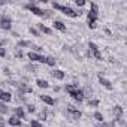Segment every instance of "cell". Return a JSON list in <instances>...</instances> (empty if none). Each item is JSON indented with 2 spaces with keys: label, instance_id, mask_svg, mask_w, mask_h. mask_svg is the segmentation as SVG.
I'll use <instances>...</instances> for the list:
<instances>
[{
  "label": "cell",
  "instance_id": "cell-1",
  "mask_svg": "<svg viewBox=\"0 0 127 127\" xmlns=\"http://www.w3.org/2000/svg\"><path fill=\"white\" fill-rule=\"evenodd\" d=\"M52 8H54V9H57V11H61L66 17H70V18H76V17H79V15H81V12H76V11H73L72 8H69V6H63V5L55 3V2L52 3Z\"/></svg>",
  "mask_w": 127,
  "mask_h": 127
},
{
  "label": "cell",
  "instance_id": "cell-2",
  "mask_svg": "<svg viewBox=\"0 0 127 127\" xmlns=\"http://www.w3.org/2000/svg\"><path fill=\"white\" fill-rule=\"evenodd\" d=\"M26 8H27L30 12H33L34 15H37V17H48V12H49V11H43V9L37 8L36 5H32V3L26 5Z\"/></svg>",
  "mask_w": 127,
  "mask_h": 127
},
{
  "label": "cell",
  "instance_id": "cell-3",
  "mask_svg": "<svg viewBox=\"0 0 127 127\" xmlns=\"http://www.w3.org/2000/svg\"><path fill=\"white\" fill-rule=\"evenodd\" d=\"M69 96H70L73 100L79 102V103H81V102L85 99V96H84V91H82V90H79V88H78V90H73V91H69Z\"/></svg>",
  "mask_w": 127,
  "mask_h": 127
},
{
  "label": "cell",
  "instance_id": "cell-4",
  "mask_svg": "<svg viewBox=\"0 0 127 127\" xmlns=\"http://www.w3.org/2000/svg\"><path fill=\"white\" fill-rule=\"evenodd\" d=\"M0 27H2L3 30H11L12 27V20L6 15H2V18H0Z\"/></svg>",
  "mask_w": 127,
  "mask_h": 127
},
{
  "label": "cell",
  "instance_id": "cell-5",
  "mask_svg": "<svg viewBox=\"0 0 127 127\" xmlns=\"http://www.w3.org/2000/svg\"><path fill=\"white\" fill-rule=\"evenodd\" d=\"M27 57H29L32 61H37V63H43V64H45V57L40 55V54H37V52H34V51H30V52L27 54Z\"/></svg>",
  "mask_w": 127,
  "mask_h": 127
},
{
  "label": "cell",
  "instance_id": "cell-6",
  "mask_svg": "<svg viewBox=\"0 0 127 127\" xmlns=\"http://www.w3.org/2000/svg\"><path fill=\"white\" fill-rule=\"evenodd\" d=\"M88 48H90V51L93 52V55L100 61V60H102V54H100V51H99V46H97L94 42H90V43H88Z\"/></svg>",
  "mask_w": 127,
  "mask_h": 127
},
{
  "label": "cell",
  "instance_id": "cell-7",
  "mask_svg": "<svg viewBox=\"0 0 127 127\" xmlns=\"http://www.w3.org/2000/svg\"><path fill=\"white\" fill-rule=\"evenodd\" d=\"M67 111L72 114V117H73L75 120H79V118L82 117V112H81V111H78V109H75L73 106H69V109H67Z\"/></svg>",
  "mask_w": 127,
  "mask_h": 127
},
{
  "label": "cell",
  "instance_id": "cell-8",
  "mask_svg": "<svg viewBox=\"0 0 127 127\" xmlns=\"http://www.w3.org/2000/svg\"><path fill=\"white\" fill-rule=\"evenodd\" d=\"M99 82H100V84H102L105 88H108V90H112V84H111V82H109L106 78H103L102 75H99Z\"/></svg>",
  "mask_w": 127,
  "mask_h": 127
},
{
  "label": "cell",
  "instance_id": "cell-9",
  "mask_svg": "<svg viewBox=\"0 0 127 127\" xmlns=\"http://www.w3.org/2000/svg\"><path fill=\"white\" fill-rule=\"evenodd\" d=\"M8 123H9L11 126H14V127H20V126H21V120H20L18 117H15V115L11 117V118L8 120Z\"/></svg>",
  "mask_w": 127,
  "mask_h": 127
},
{
  "label": "cell",
  "instance_id": "cell-10",
  "mask_svg": "<svg viewBox=\"0 0 127 127\" xmlns=\"http://www.w3.org/2000/svg\"><path fill=\"white\" fill-rule=\"evenodd\" d=\"M11 100H12V94L8 93V91H3L2 97H0V102H2V103H8V102H11Z\"/></svg>",
  "mask_w": 127,
  "mask_h": 127
},
{
  "label": "cell",
  "instance_id": "cell-11",
  "mask_svg": "<svg viewBox=\"0 0 127 127\" xmlns=\"http://www.w3.org/2000/svg\"><path fill=\"white\" fill-rule=\"evenodd\" d=\"M52 27L55 29V30H58V32H66V26L63 24L61 21H54V24H52Z\"/></svg>",
  "mask_w": 127,
  "mask_h": 127
},
{
  "label": "cell",
  "instance_id": "cell-12",
  "mask_svg": "<svg viewBox=\"0 0 127 127\" xmlns=\"http://www.w3.org/2000/svg\"><path fill=\"white\" fill-rule=\"evenodd\" d=\"M40 100L43 102V103H46V105H49V106H54V99L51 97V96H40Z\"/></svg>",
  "mask_w": 127,
  "mask_h": 127
},
{
  "label": "cell",
  "instance_id": "cell-13",
  "mask_svg": "<svg viewBox=\"0 0 127 127\" xmlns=\"http://www.w3.org/2000/svg\"><path fill=\"white\" fill-rule=\"evenodd\" d=\"M52 76H54L55 79L61 81L63 78H64V72H63V70H60V69H57V70H54V72H52Z\"/></svg>",
  "mask_w": 127,
  "mask_h": 127
},
{
  "label": "cell",
  "instance_id": "cell-14",
  "mask_svg": "<svg viewBox=\"0 0 127 127\" xmlns=\"http://www.w3.org/2000/svg\"><path fill=\"white\" fill-rule=\"evenodd\" d=\"M37 27H39V30L43 32L45 34H52V30H51L49 27H46V26H43V24H37Z\"/></svg>",
  "mask_w": 127,
  "mask_h": 127
},
{
  "label": "cell",
  "instance_id": "cell-15",
  "mask_svg": "<svg viewBox=\"0 0 127 127\" xmlns=\"http://www.w3.org/2000/svg\"><path fill=\"white\" fill-rule=\"evenodd\" d=\"M36 85L40 87V88H48V87H49V84H48L45 79H36Z\"/></svg>",
  "mask_w": 127,
  "mask_h": 127
},
{
  "label": "cell",
  "instance_id": "cell-16",
  "mask_svg": "<svg viewBox=\"0 0 127 127\" xmlns=\"http://www.w3.org/2000/svg\"><path fill=\"white\" fill-rule=\"evenodd\" d=\"M24 115H26V114H24V109H23V108H15V117H18L20 120H23Z\"/></svg>",
  "mask_w": 127,
  "mask_h": 127
},
{
  "label": "cell",
  "instance_id": "cell-17",
  "mask_svg": "<svg viewBox=\"0 0 127 127\" xmlns=\"http://www.w3.org/2000/svg\"><path fill=\"white\" fill-rule=\"evenodd\" d=\"M45 64H48V66H55V58H54V57H45Z\"/></svg>",
  "mask_w": 127,
  "mask_h": 127
},
{
  "label": "cell",
  "instance_id": "cell-18",
  "mask_svg": "<svg viewBox=\"0 0 127 127\" xmlns=\"http://www.w3.org/2000/svg\"><path fill=\"white\" fill-rule=\"evenodd\" d=\"M64 88H66V91L69 93V91H73V90H78V85H76V84H67V85H66Z\"/></svg>",
  "mask_w": 127,
  "mask_h": 127
},
{
  "label": "cell",
  "instance_id": "cell-19",
  "mask_svg": "<svg viewBox=\"0 0 127 127\" xmlns=\"http://www.w3.org/2000/svg\"><path fill=\"white\" fill-rule=\"evenodd\" d=\"M115 114H117V118L120 120L121 118V115H123V108L121 106H115V111H114Z\"/></svg>",
  "mask_w": 127,
  "mask_h": 127
},
{
  "label": "cell",
  "instance_id": "cell-20",
  "mask_svg": "<svg viewBox=\"0 0 127 127\" xmlns=\"http://www.w3.org/2000/svg\"><path fill=\"white\" fill-rule=\"evenodd\" d=\"M88 105L93 106V108H96V106H99V100H97V99H93V100L90 99V100H88Z\"/></svg>",
  "mask_w": 127,
  "mask_h": 127
},
{
  "label": "cell",
  "instance_id": "cell-21",
  "mask_svg": "<svg viewBox=\"0 0 127 127\" xmlns=\"http://www.w3.org/2000/svg\"><path fill=\"white\" fill-rule=\"evenodd\" d=\"M30 126H32V127H43L37 120H32V121H30Z\"/></svg>",
  "mask_w": 127,
  "mask_h": 127
},
{
  "label": "cell",
  "instance_id": "cell-22",
  "mask_svg": "<svg viewBox=\"0 0 127 127\" xmlns=\"http://www.w3.org/2000/svg\"><path fill=\"white\" fill-rule=\"evenodd\" d=\"M94 118H96L97 121H100V123L103 121V115H102L100 112H94Z\"/></svg>",
  "mask_w": 127,
  "mask_h": 127
},
{
  "label": "cell",
  "instance_id": "cell-23",
  "mask_svg": "<svg viewBox=\"0 0 127 127\" xmlns=\"http://www.w3.org/2000/svg\"><path fill=\"white\" fill-rule=\"evenodd\" d=\"M6 112H8V108L3 103H0V114H6Z\"/></svg>",
  "mask_w": 127,
  "mask_h": 127
},
{
  "label": "cell",
  "instance_id": "cell-24",
  "mask_svg": "<svg viewBox=\"0 0 127 127\" xmlns=\"http://www.w3.org/2000/svg\"><path fill=\"white\" fill-rule=\"evenodd\" d=\"M29 45H30V42H27V40H21L18 43V46H29Z\"/></svg>",
  "mask_w": 127,
  "mask_h": 127
},
{
  "label": "cell",
  "instance_id": "cell-25",
  "mask_svg": "<svg viewBox=\"0 0 127 127\" xmlns=\"http://www.w3.org/2000/svg\"><path fill=\"white\" fill-rule=\"evenodd\" d=\"M30 33H32L33 36H39V32H37L36 29H32V27H30Z\"/></svg>",
  "mask_w": 127,
  "mask_h": 127
},
{
  "label": "cell",
  "instance_id": "cell-26",
  "mask_svg": "<svg viewBox=\"0 0 127 127\" xmlns=\"http://www.w3.org/2000/svg\"><path fill=\"white\" fill-rule=\"evenodd\" d=\"M27 111H29V112H34V111H36L34 105H29V106H27Z\"/></svg>",
  "mask_w": 127,
  "mask_h": 127
},
{
  "label": "cell",
  "instance_id": "cell-27",
  "mask_svg": "<svg viewBox=\"0 0 127 127\" xmlns=\"http://www.w3.org/2000/svg\"><path fill=\"white\" fill-rule=\"evenodd\" d=\"M75 3H76V6H79V8L85 5V2H84V0H76V2H75Z\"/></svg>",
  "mask_w": 127,
  "mask_h": 127
},
{
  "label": "cell",
  "instance_id": "cell-28",
  "mask_svg": "<svg viewBox=\"0 0 127 127\" xmlns=\"http://www.w3.org/2000/svg\"><path fill=\"white\" fill-rule=\"evenodd\" d=\"M6 55V51H5V48H2L0 46V57H5Z\"/></svg>",
  "mask_w": 127,
  "mask_h": 127
},
{
  "label": "cell",
  "instance_id": "cell-29",
  "mask_svg": "<svg viewBox=\"0 0 127 127\" xmlns=\"http://www.w3.org/2000/svg\"><path fill=\"white\" fill-rule=\"evenodd\" d=\"M102 127H112V124H103Z\"/></svg>",
  "mask_w": 127,
  "mask_h": 127
}]
</instances>
